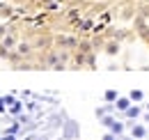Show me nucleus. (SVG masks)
Returning a JSON list of instances; mask_svg holds the SVG:
<instances>
[{
  "label": "nucleus",
  "instance_id": "obj_1",
  "mask_svg": "<svg viewBox=\"0 0 149 140\" xmlns=\"http://www.w3.org/2000/svg\"><path fill=\"white\" fill-rule=\"evenodd\" d=\"M145 136H147V129H145V126H133V129H131V138H145Z\"/></svg>",
  "mask_w": 149,
  "mask_h": 140
},
{
  "label": "nucleus",
  "instance_id": "obj_10",
  "mask_svg": "<svg viewBox=\"0 0 149 140\" xmlns=\"http://www.w3.org/2000/svg\"><path fill=\"white\" fill-rule=\"evenodd\" d=\"M0 113H5V101H0Z\"/></svg>",
  "mask_w": 149,
  "mask_h": 140
},
{
  "label": "nucleus",
  "instance_id": "obj_4",
  "mask_svg": "<svg viewBox=\"0 0 149 140\" xmlns=\"http://www.w3.org/2000/svg\"><path fill=\"white\" fill-rule=\"evenodd\" d=\"M138 115H140V106H131L126 110V117H138Z\"/></svg>",
  "mask_w": 149,
  "mask_h": 140
},
{
  "label": "nucleus",
  "instance_id": "obj_3",
  "mask_svg": "<svg viewBox=\"0 0 149 140\" xmlns=\"http://www.w3.org/2000/svg\"><path fill=\"white\" fill-rule=\"evenodd\" d=\"M142 97H145V94H142L140 90H133V92H131V94H129V99H131V101H138V104L142 101Z\"/></svg>",
  "mask_w": 149,
  "mask_h": 140
},
{
  "label": "nucleus",
  "instance_id": "obj_11",
  "mask_svg": "<svg viewBox=\"0 0 149 140\" xmlns=\"http://www.w3.org/2000/svg\"><path fill=\"white\" fill-rule=\"evenodd\" d=\"M126 140H138V138H126Z\"/></svg>",
  "mask_w": 149,
  "mask_h": 140
},
{
  "label": "nucleus",
  "instance_id": "obj_8",
  "mask_svg": "<svg viewBox=\"0 0 149 140\" xmlns=\"http://www.w3.org/2000/svg\"><path fill=\"white\" fill-rule=\"evenodd\" d=\"M103 124H106V126H112V117H103Z\"/></svg>",
  "mask_w": 149,
  "mask_h": 140
},
{
  "label": "nucleus",
  "instance_id": "obj_5",
  "mask_svg": "<svg viewBox=\"0 0 149 140\" xmlns=\"http://www.w3.org/2000/svg\"><path fill=\"white\" fill-rule=\"evenodd\" d=\"M110 131H112V133H115V136H119V133H122V131H124V126H122V124H119V122H112V126H110Z\"/></svg>",
  "mask_w": 149,
  "mask_h": 140
},
{
  "label": "nucleus",
  "instance_id": "obj_9",
  "mask_svg": "<svg viewBox=\"0 0 149 140\" xmlns=\"http://www.w3.org/2000/svg\"><path fill=\"white\" fill-rule=\"evenodd\" d=\"M103 140H115V133H106V136H103Z\"/></svg>",
  "mask_w": 149,
  "mask_h": 140
},
{
  "label": "nucleus",
  "instance_id": "obj_6",
  "mask_svg": "<svg viewBox=\"0 0 149 140\" xmlns=\"http://www.w3.org/2000/svg\"><path fill=\"white\" fill-rule=\"evenodd\" d=\"M117 99H119V97H117L115 90H108V92H106V101H117Z\"/></svg>",
  "mask_w": 149,
  "mask_h": 140
},
{
  "label": "nucleus",
  "instance_id": "obj_7",
  "mask_svg": "<svg viewBox=\"0 0 149 140\" xmlns=\"http://www.w3.org/2000/svg\"><path fill=\"white\" fill-rule=\"evenodd\" d=\"M12 115H19L21 113V104H12V110H9Z\"/></svg>",
  "mask_w": 149,
  "mask_h": 140
},
{
  "label": "nucleus",
  "instance_id": "obj_2",
  "mask_svg": "<svg viewBox=\"0 0 149 140\" xmlns=\"http://www.w3.org/2000/svg\"><path fill=\"white\" fill-rule=\"evenodd\" d=\"M115 104H117V110H124V113H126V110L131 108V99H126V97H119Z\"/></svg>",
  "mask_w": 149,
  "mask_h": 140
}]
</instances>
